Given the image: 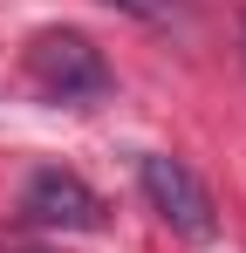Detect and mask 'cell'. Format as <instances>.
<instances>
[{
  "label": "cell",
  "mask_w": 246,
  "mask_h": 253,
  "mask_svg": "<svg viewBox=\"0 0 246 253\" xmlns=\"http://www.w3.org/2000/svg\"><path fill=\"white\" fill-rule=\"evenodd\" d=\"M21 76L41 103H96L110 96V62L82 28H41L21 48Z\"/></svg>",
  "instance_id": "cell-1"
},
{
  "label": "cell",
  "mask_w": 246,
  "mask_h": 253,
  "mask_svg": "<svg viewBox=\"0 0 246 253\" xmlns=\"http://www.w3.org/2000/svg\"><path fill=\"white\" fill-rule=\"evenodd\" d=\"M137 192H144V206L158 212L185 247H212V240H219V206H212L205 178L185 165V158L144 151V158H137Z\"/></svg>",
  "instance_id": "cell-2"
},
{
  "label": "cell",
  "mask_w": 246,
  "mask_h": 253,
  "mask_svg": "<svg viewBox=\"0 0 246 253\" xmlns=\"http://www.w3.org/2000/svg\"><path fill=\"white\" fill-rule=\"evenodd\" d=\"M21 219L41 226V233H103L110 226V206H103V192L69 165H41L28 171V185H21Z\"/></svg>",
  "instance_id": "cell-3"
},
{
  "label": "cell",
  "mask_w": 246,
  "mask_h": 253,
  "mask_svg": "<svg viewBox=\"0 0 246 253\" xmlns=\"http://www.w3.org/2000/svg\"><path fill=\"white\" fill-rule=\"evenodd\" d=\"M103 7H117L130 21H144V28H178L185 21V0H103Z\"/></svg>",
  "instance_id": "cell-4"
}]
</instances>
